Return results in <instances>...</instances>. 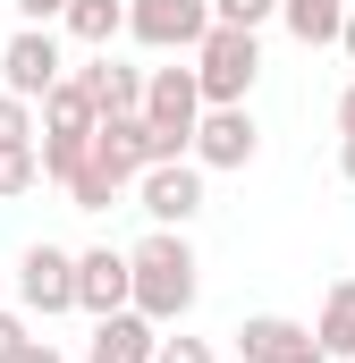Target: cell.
<instances>
[{"label":"cell","instance_id":"obj_13","mask_svg":"<svg viewBox=\"0 0 355 363\" xmlns=\"http://www.w3.org/2000/svg\"><path fill=\"white\" fill-rule=\"evenodd\" d=\"M77 85L93 93V110H102V118L144 110V68H127V60H110V51H93L85 68H77Z\"/></svg>","mask_w":355,"mask_h":363},{"label":"cell","instance_id":"obj_16","mask_svg":"<svg viewBox=\"0 0 355 363\" xmlns=\"http://www.w3.org/2000/svg\"><path fill=\"white\" fill-rule=\"evenodd\" d=\"M68 43H85V51H110L119 34H127V0H68Z\"/></svg>","mask_w":355,"mask_h":363},{"label":"cell","instance_id":"obj_12","mask_svg":"<svg viewBox=\"0 0 355 363\" xmlns=\"http://www.w3.org/2000/svg\"><path fill=\"white\" fill-rule=\"evenodd\" d=\"M153 355H161V321H144L136 304L93 321V338H85V363H153Z\"/></svg>","mask_w":355,"mask_h":363},{"label":"cell","instance_id":"obj_18","mask_svg":"<svg viewBox=\"0 0 355 363\" xmlns=\"http://www.w3.org/2000/svg\"><path fill=\"white\" fill-rule=\"evenodd\" d=\"M119 194H127V178H119V169H110V161H102V152H93L85 169H77V178H68V203H77V211H110V203H119Z\"/></svg>","mask_w":355,"mask_h":363},{"label":"cell","instance_id":"obj_20","mask_svg":"<svg viewBox=\"0 0 355 363\" xmlns=\"http://www.w3.org/2000/svg\"><path fill=\"white\" fill-rule=\"evenodd\" d=\"M43 101H26V93L0 85V144H43V118H34Z\"/></svg>","mask_w":355,"mask_h":363},{"label":"cell","instance_id":"obj_21","mask_svg":"<svg viewBox=\"0 0 355 363\" xmlns=\"http://www.w3.org/2000/svg\"><path fill=\"white\" fill-rule=\"evenodd\" d=\"M93 161V135H43V178H77V169H85Z\"/></svg>","mask_w":355,"mask_h":363},{"label":"cell","instance_id":"obj_10","mask_svg":"<svg viewBox=\"0 0 355 363\" xmlns=\"http://www.w3.org/2000/svg\"><path fill=\"white\" fill-rule=\"evenodd\" d=\"M127 304H136V262H127L119 245H93V254H77V313L110 321V313H127Z\"/></svg>","mask_w":355,"mask_h":363},{"label":"cell","instance_id":"obj_14","mask_svg":"<svg viewBox=\"0 0 355 363\" xmlns=\"http://www.w3.org/2000/svg\"><path fill=\"white\" fill-rule=\"evenodd\" d=\"M347 9L355 0H279V26H288L305 51H330V43L347 34Z\"/></svg>","mask_w":355,"mask_h":363},{"label":"cell","instance_id":"obj_27","mask_svg":"<svg viewBox=\"0 0 355 363\" xmlns=\"http://www.w3.org/2000/svg\"><path fill=\"white\" fill-rule=\"evenodd\" d=\"M339 178L355 186V135H339Z\"/></svg>","mask_w":355,"mask_h":363},{"label":"cell","instance_id":"obj_7","mask_svg":"<svg viewBox=\"0 0 355 363\" xmlns=\"http://www.w3.org/2000/svg\"><path fill=\"white\" fill-rule=\"evenodd\" d=\"M17 304L26 313H77V254L68 245H26L17 254Z\"/></svg>","mask_w":355,"mask_h":363},{"label":"cell","instance_id":"obj_17","mask_svg":"<svg viewBox=\"0 0 355 363\" xmlns=\"http://www.w3.org/2000/svg\"><path fill=\"white\" fill-rule=\"evenodd\" d=\"M313 330H322V355L330 363H355V279H339V287L322 296V321H313Z\"/></svg>","mask_w":355,"mask_h":363},{"label":"cell","instance_id":"obj_6","mask_svg":"<svg viewBox=\"0 0 355 363\" xmlns=\"http://www.w3.org/2000/svg\"><path fill=\"white\" fill-rule=\"evenodd\" d=\"M203 161H161V169H144L136 178V211L153 220V228H186L195 211H203Z\"/></svg>","mask_w":355,"mask_h":363},{"label":"cell","instance_id":"obj_24","mask_svg":"<svg viewBox=\"0 0 355 363\" xmlns=\"http://www.w3.org/2000/svg\"><path fill=\"white\" fill-rule=\"evenodd\" d=\"M34 347V330H26V313H0V363H17Z\"/></svg>","mask_w":355,"mask_h":363},{"label":"cell","instance_id":"obj_23","mask_svg":"<svg viewBox=\"0 0 355 363\" xmlns=\"http://www.w3.org/2000/svg\"><path fill=\"white\" fill-rule=\"evenodd\" d=\"M153 363H220V355H212V338H186V330H178V338H161Z\"/></svg>","mask_w":355,"mask_h":363},{"label":"cell","instance_id":"obj_19","mask_svg":"<svg viewBox=\"0 0 355 363\" xmlns=\"http://www.w3.org/2000/svg\"><path fill=\"white\" fill-rule=\"evenodd\" d=\"M43 186V144H0V203Z\"/></svg>","mask_w":355,"mask_h":363},{"label":"cell","instance_id":"obj_1","mask_svg":"<svg viewBox=\"0 0 355 363\" xmlns=\"http://www.w3.org/2000/svg\"><path fill=\"white\" fill-rule=\"evenodd\" d=\"M127 262H136V313L161 321V330H178L195 313V296H203V262H195L186 228H144L127 245Z\"/></svg>","mask_w":355,"mask_h":363},{"label":"cell","instance_id":"obj_26","mask_svg":"<svg viewBox=\"0 0 355 363\" xmlns=\"http://www.w3.org/2000/svg\"><path fill=\"white\" fill-rule=\"evenodd\" d=\"M17 363H68V355H60L51 338H34V347H26V355H17Z\"/></svg>","mask_w":355,"mask_h":363},{"label":"cell","instance_id":"obj_9","mask_svg":"<svg viewBox=\"0 0 355 363\" xmlns=\"http://www.w3.org/2000/svg\"><path fill=\"white\" fill-rule=\"evenodd\" d=\"M254 152H263V127H254L246 101L203 110V127H195V161H203V169H254Z\"/></svg>","mask_w":355,"mask_h":363},{"label":"cell","instance_id":"obj_11","mask_svg":"<svg viewBox=\"0 0 355 363\" xmlns=\"http://www.w3.org/2000/svg\"><path fill=\"white\" fill-rule=\"evenodd\" d=\"M93 152H102V161H110L127 186L144 178V169H161V135H153V118H144V110H127V118H102Z\"/></svg>","mask_w":355,"mask_h":363},{"label":"cell","instance_id":"obj_5","mask_svg":"<svg viewBox=\"0 0 355 363\" xmlns=\"http://www.w3.org/2000/svg\"><path fill=\"white\" fill-rule=\"evenodd\" d=\"M212 26V0H127V43L144 51H195Z\"/></svg>","mask_w":355,"mask_h":363},{"label":"cell","instance_id":"obj_25","mask_svg":"<svg viewBox=\"0 0 355 363\" xmlns=\"http://www.w3.org/2000/svg\"><path fill=\"white\" fill-rule=\"evenodd\" d=\"M17 17L26 26H51V17H68V0H17Z\"/></svg>","mask_w":355,"mask_h":363},{"label":"cell","instance_id":"obj_22","mask_svg":"<svg viewBox=\"0 0 355 363\" xmlns=\"http://www.w3.org/2000/svg\"><path fill=\"white\" fill-rule=\"evenodd\" d=\"M212 17H220V26H246V34H263L271 17H279V0H212Z\"/></svg>","mask_w":355,"mask_h":363},{"label":"cell","instance_id":"obj_29","mask_svg":"<svg viewBox=\"0 0 355 363\" xmlns=\"http://www.w3.org/2000/svg\"><path fill=\"white\" fill-rule=\"evenodd\" d=\"M339 51H347V60H355V9H347V34H339Z\"/></svg>","mask_w":355,"mask_h":363},{"label":"cell","instance_id":"obj_3","mask_svg":"<svg viewBox=\"0 0 355 363\" xmlns=\"http://www.w3.org/2000/svg\"><path fill=\"white\" fill-rule=\"evenodd\" d=\"M186 60H195L203 101L220 110V101H246V93H254V77H263V34H246V26H212Z\"/></svg>","mask_w":355,"mask_h":363},{"label":"cell","instance_id":"obj_2","mask_svg":"<svg viewBox=\"0 0 355 363\" xmlns=\"http://www.w3.org/2000/svg\"><path fill=\"white\" fill-rule=\"evenodd\" d=\"M203 85L195 68H144V118L161 135V161H195V127H203Z\"/></svg>","mask_w":355,"mask_h":363},{"label":"cell","instance_id":"obj_28","mask_svg":"<svg viewBox=\"0 0 355 363\" xmlns=\"http://www.w3.org/2000/svg\"><path fill=\"white\" fill-rule=\"evenodd\" d=\"M339 135H355V85L339 93Z\"/></svg>","mask_w":355,"mask_h":363},{"label":"cell","instance_id":"obj_8","mask_svg":"<svg viewBox=\"0 0 355 363\" xmlns=\"http://www.w3.org/2000/svg\"><path fill=\"white\" fill-rule=\"evenodd\" d=\"M237 355L246 363H330L322 355V330L313 321H288V313H246L237 321Z\"/></svg>","mask_w":355,"mask_h":363},{"label":"cell","instance_id":"obj_4","mask_svg":"<svg viewBox=\"0 0 355 363\" xmlns=\"http://www.w3.org/2000/svg\"><path fill=\"white\" fill-rule=\"evenodd\" d=\"M0 85L26 93V101H43L51 85H68V51H60V34H51V26H17V34L0 43Z\"/></svg>","mask_w":355,"mask_h":363},{"label":"cell","instance_id":"obj_15","mask_svg":"<svg viewBox=\"0 0 355 363\" xmlns=\"http://www.w3.org/2000/svg\"><path fill=\"white\" fill-rule=\"evenodd\" d=\"M43 135H102V110H93V93L77 85V68H68V85L43 93Z\"/></svg>","mask_w":355,"mask_h":363}]
</instances>
